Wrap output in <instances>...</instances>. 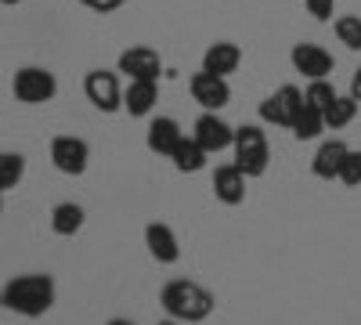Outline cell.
Segmentation results:
<instances>
[{
	"label": "cell",
	"instance_id": "1",
	"mask_svg": "<svg viewBox=\"0 0 361 325\" xmlns=\"http://www.w3.org/2000/svg\"><path fill=\"white\" fill-rule=\"evenodd\" d=\"M159 304L163 311L173 318V321H206L209 314H214L217 307V297L209 293L206 286L192 282V278H170L163 289H159Z\"/></svg>",
	"mask_w": 361,
	"mask_h": 325
},
{
	"label": "cell",
	"instance_id": "2",
	"mask_svg": "<svg viewBox=\"0 0 361 325\" xmlns=\"http://www.w3.org/2000/svg\"><path fill=\"white\" fill-rule=\"evenodd\" d=\"M58 286L51 275H15L4 286V307L22 318H40L54 307Z\"/></svg>",
	"mask_w": 361,
	"mask_h": 325
},
{
	"label": "cell",
	"instance_id": "3",
	"mask_svg": "<svg viewBox=\"0 0 361 325\" xmlns=\"http://www.w3.org/2000/svg\"><path fill=\"white\" fill-rule=\"evenodd\" d=\"M235 166L243 170L246 177H264L267 173V163H271V149H267V134L257 127V123H246V127H235Z\"/></svg>",
	"mask_w": 361,
	"mask_h": 325
},
{
	"label": "cell",
	"instance_id": "4",
	"mask_svg": "<svg viewBox=\"0 0 361 325\" xmlns=\"http://www.w3.org/2000/svg\"><path fill=\"white\" fill-rule=\"evenodd\" d=\"M11 91L22 105H47L58 94V80L44 66H22L11 80Z\"/></svg>",
	"mask_w": 361,
	"mask_h": 325
},
{
	"label": "cell",
	"instance_id": "5",
	"mask_svg": "<svg viewBox=\"0 0 361 325\" xmlns=\"http://www.w3.org/2000/svg\"><path fill=\"white\" fill-rule=\"evenodd\" d=\"M300 109H304V91H300L296 83H286V87H279L275 94H267V98L260 102V120H264L267 127L289 130Z\"/></svg>",
	"mask_w": 361,
	"mask_h": 325
},
{
	"label": "cell",
	"instance_id": "6",
	"mask_svg": "<svg viewBox=\"0 0 361 325\" xmlns=\"http://www.w3.org/2000/svg\"><path fill=\"white\" fill-rule=\"evenodd\" d=\"M83 94L87 102L94 105L98 112H119L123 109V87H119V76L109 73V69H90L83 76Z\"/></svg>",
	"mask_w": 361,
	"mask_h": 325
},
{
	"label": "cell",
	"instance_id": "7",
	"mask_svg": "<svg viewBox=\"0 0 361 325\" xmlns=\"http://www.w3.org/2000/svg\"><path fill=\"white\" fill-rule=\"evenodd\" d=\"M51 163L58 173H66V177H80L87 173L90 166V145L76 134H58L51 141Z\"/></svg>",
	"mask_w": 361,
	"mask_h": 325
},
{
	"label": "cell",
	"instance_id": "8",
	"mask_svg": "<svg viewBox=\"0 0 361 325\" xmlns=\"http://www.w3.org/2000/svg\"><path fill=\"white\" fill-rule=\"evenodd\" d=\"M116 73H123L127 80H159L163 58H159V51H152V47L134 44V47H127L123 54L116 58Z\"/></svg>",
	"mask_w": 361,
	"mask_h": 325
},
{
	"label": "cell",
	"instance_id": "9",
	"mask_svg": "<svg viewBox=\"0 0 361 325\" xmlns=\"http://www.w3.org/2000/svg\"><path fill=\"white\" fill-rule=\"evenodd\" d=\"M188 91H192V98L202 105V112H221V109L231 102V83H228L224 76L206 73V69H199V73L188 80Z\"/></svg>",
	"mask_w": 361,
	"mask_h": 325
},
{
	"label": "cell",
	"instance_id": "10",
	"mask_svg": "<svg viewBox=\"0 0 361 325\" xmlns=\"http://www.w3.org/2000/svg\"><path fill=\"white\" fill-rule=\"evenodd\" d=\"M289 62H293V69L300 76H307V80H329L333 69H336L333 54H329L322 44H293Z\"/></svg>",
	"mask_w": 361,
	"mask_h": 325
},
{
	"label": "cell",
	"instance_id": "11",
	"mask_svg": "<svg viewBox=\"0 0 361 325\" xmlns=\"http://www.w3.org/2000/svg\"><path fill=\"white\" fill-rule=\"evenodd\" d=\"M192 137L202 145V149L214 156V152H224V149H231V141H235V127L231 123H224L217 112H202L199 120H195V127H192Z\"/></svg>",
	"mask_w": 361,
	"mask_h": 325
},
{
	"label": "cell",
	"instance_id": "12",
	"mask_svg": "<svg viewBox=\"0 0 361 325\" xmlns=\"http://www.w3.org/2000/svg\"><path fill=\"white\" fill-rule=\"evenodd\" d=\"M180 141H185V130H180V123L173 120V116H156V120L148 123V130H145L148 152H152V156H163V159L173 156V149H177Z\"/></svg>",
	"mask_w": 361,
	"mask_h": 325
},
{
	"label": "cell",
	"instance_id": "13",
	"mask_svg": "<svg viewBox=\"0 0 361 325\" xmlns=\"http://www.w3.org/2000/svg\"><path fill=\"white\" fill-rule=\"evenodd\" d=\"M145 246H148V257L156 264H177L180 260V243H177V231L163 221H152L145 224Z\"/></svg>",
	"mask_w": 361,
	"mask_h": 325
},
{
	"label": "cell",
	"instance_id": "14",
	"mask_svg": "<svg viewBox=\"0 0 361 325\" xmlns=\"http://www.w3.org/2000/svg\"><path fill=\"white\" fill-rule=\"evenodd\" d=\"M246 181H250V177L238 170L235 163H224V166L214 170V181H209V188H214L217 202H224V206H238V202L246 199Z\"/></svg>",
	"mask_w": 361,
	"mask_h": 325
},
{
	"label": "cell",
	"instance_id": "15",
	"mask_svg": "<svg viewBox=\"0 0 361 325\" xmlns=\"http://www.w3.org/2000/svg\"><path fill=\"white\" fill-rule=\"evenodd\" d=\"M347 152H350V145L340 141V137L322 141L318 152H314V159H311V173L318 177V181H336V177H340V166H343V159H347Z\"/></svg>",
	"mask_w": 361,
	"mask_h": 325
},
{
	"label": "cell",
	"instance_id": "16",
	"mask_svg": "<svg viewBox=\"0 0 361 325\" xmlns=\"http://www.w3.org/2000/svg\"><path fill=\"white\" fill-rule=\"evenodd\" d=\"M156 102H159V80H130L123 87V112H130L134 120L152 116Z\"/></svg>",
	"mask_w": 361,
	"mask_h": 325
},
{
	"label": "cell",
	"instance_id": "17",
	"mask_svg": "<svg viewBox=\"0 0 361 325\" xmlns=\"http://www.w3.org/2000/svg\"><path fill=\"white\" fill-rule=\"evenodd\" d=\"M238 66H243V51H238V44H231V40H217V44H209L202 51V69L214 73V76L228 80Z\"/></svg>",
	"mask_w": 361,
	"mask_h": 325
},
{
	"label": "cell",
	"instance_id": "18",
	"mask_svg": "<svg viewBox=\"0 0 361 325\" xmlns=\"http://www.w3.org/2000/svg\"><path fill=\"white\" fill-rule=\"evenodd\" d=\"M83 221H87V214H83L80 202H58L51 210V231L58 235V239H73V235L83 228Z\"/></svg>",
	"mask_w": 361,
	"mask_h": 325
},
{
	"label": "cell",
	"instance_id": "19",
	"mask_svg": "<svg viewBox=\"0 0 361 325\" xmlns=\"http://www.w3.org/2000/svg\"><path fill=\"white\" fill-rule=\"evenodd\" d=\"M170 163H173V170H177V173H199V170H206L209 152L202 149V145H199L195 137H185V141H180L177 149H173Z\"/></svg>",
	"mask_w": 361,
	"mask_h": 325
},
{
	"label": "cell",
	"instance_id": "20",
	"mask_svg": "<svg viewBox=\"0 0 361 325\" xmlns=\"http://www.w3.org/2000/svg\"><path fill=\"white\" fill-rule=\"evenodd\" d=\"M325 116V130H343L347 123H354V116H357V102L350 94H336L333 102H329L322 109Z\"/></svg>",
	"mask_w": 361,
	"mask_h": 325
},
{
	"label": "cell",
	"instance_id": "21",
	"mask_svg": "<svg viewBox=\"0 0 361 325\" xmlns=\"http://www.w3.org/2000/svg\"><path fill=\"white\" fill-rule=\"evenodd\" d=\"M293 137L296 141H314V137H322V130H325V116H322V109H311L307 102H304V109L296 112V120H293Z\"/></svg>",
	"mask_w": 361,
	"mask_h": 325
},
{
	"label": "cell",
	"instance_id": "22",
	"mask_svg": "<svg viewBox=\"0 0 361 325\" xmlns=\"http://www.w3.org/2000/svg\"><path fill=\"white\" fill-rule=\"evenodd\" d=\"M25 177V156L22 152H0V192H11Z\"/></svg>",
	"mask_w": 361,
	"mask_h": 325
},
{
	"label": "cell",
	"instance_id": "23",
	"mask_svg": "<svg viewBox=\"0 0 361 325\" xmlns=\"http://www.w3.org/2000/svg\"><path fill=\"white\" fill-rule=\"evenodd\" d=\"M336 40L347 47V51H361V18L357 15H343L336 18Z\"/></svg>",
	"mask_w": 361,
	"mask_h": 325
},
{
	"label": "cell",
	"instance_id": "24",
	"mask_svg": "<svg viewBox=\"0 0 361 325\" xmlns=\"http://www.w3.org/2000/svg\"><path fill=\"white\" fill-rule=\"evenodd\" d=\"M336 98V87L329 83V80H307V91H304V102L311 109H325L329 102Z\"/></svg>",
	"mask_w": 361,
	"mask_h": 325
},
{
	"label": "cell",
	"instance_id": "25",
	"mask_svg": "<svg viewBox=\"0 0 361 325\" xmlns=\"http://www.w3.org/2000/svg\"><path fill=\"white\" fill-rule=\"evenodd\" d=\"M336 181L347 185V188H361V152H357V149L347 152V159H343V166H340V177H336Z\"/></svg>",
	"mask_w": 361,
	"mask_h": 325
},
{
	"label": "cell",
	"instance_id": "26",
	"mask_svg": "<svg viewBox=\"0 0 361 325\" xmlns=\"http://www.w3.org/2000/svg\"><path fill=\"white\" fill-rule=\"evenodd\" d=\"M304 8H307V15L314 22H329L333 11H336V0H304Z\"/></svg>",
	"mask_w": 361,
	"mask_h": 325
},
{
	"label": "cell",
	"instance_id": "27",
	"mask_svg": "<svg viewBox=\"0 0 361 325\" xmlns=\"http://www.w3.org/2000/svg\"><path fill=\"white\" fill-rule=\"evenodd\" d=\"M80 4H83L87 11H94V15H112V11L123 8L127 0H80Z\"/></svg>",
	"mask_w": 361,
	"mask_h": 325
},
{
	"label": "cell",
	"instance_id": "28",
	"mask_svg": "<svg viewBox=\"0 0 361 325\" xmlns=\"http://www.w3.org/2000/svg\"><path fill=\"white\" fill-rule=\"evenodd\" d=\"M350 98L354 102H361V66L354 69V76H350Z\"/></svg>",
	"mask_w": 361,
	"mask_h": 325
},
{
	"label": "cell",
	"instance_id": "29",
	"mask_svg": "<svg viewBox=\"0 0 361 325\" xmlns=\"http://www.w3.org/2000/svg\"><path fill=\"white\" fill-rule=\"evenodd\" d=\"M105 325H134L130 318H112V321H105Z\"/></svg>",
	"mask_w": 361,
	"mask_h": 325
},
{
	"label": "cell",
	"instance_id": "30",
	"mask_svg": "<svg viewBox=\"0 0 361 325\" xmlns=\"http://www.w3.org/2000/svg\"><path fill=\"white\" fill-rule=\"evenodd\" d=\"M0 4H4V8H15V4H22V0H0Z\"/></svg>",
	"mask_w": 361,
	"mask_h": 325
},
{
	"label": "cell",
	"instance_id": "31",
	"mask_svg": "<svg viewBox=\"0 0 361 325\" xmlns=\"http://www.w3.org/2000/svg\"><path fill=\"white\" fill-rule=\"evenodd\" d=\"M0 307H4V286H0Z\"/></svg>",
	"mask_w": 361,
	"mask_h": 325
},
{
	"label": "cell",
	"instance_id": "32",
	"mask_svg": "<svg viewBox=\"0 0 361 325\" xmlns=\"http://www.w3.org/2000/svg\"><path fill=\"white\" fill-rule=\"evenodd\" d=\"M0 214H4V192H0Z\"/></svg>",
	"mask_w": 361,
	"mask_h": 325
},
{
	"label": "cell",
	"instance_id": "33",
	"mask_svg": "<svg viewBox=\"0 0 361 325\" xmlns=\"http://www.w3.org/2000/svg\"><path fill=\"white\" fill-rule=\"evenodd\" d=\"M159 325H180V321H173V318H170V321H159Z\"/></svg>",
	"mask_w": 361,
	"mask_h": 325
}]
</instances>
